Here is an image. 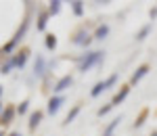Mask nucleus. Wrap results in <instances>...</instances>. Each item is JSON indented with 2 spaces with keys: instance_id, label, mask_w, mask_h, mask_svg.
<instances>
[{
  "instance_id": "423d86ee",
  "label": "nucleus",
  "mask_w": 157,
  "mask_h": 136,
  "mask_svg": "<svg viewBox=\"0 0 157 136\" xmlns=\"http://www.w3.org/2000/svg\"><path fill=\"white\" fill-rule=\"evenodd\" d=\"M63 103H65L63 96H52V99L48 100V113H50V115H55V113L61 109V105H63Z\"/></svg>"
},
{
  "instance_id": "f03ea898",
  "label": "nucleus",
  "mask_w": 157,
  "mask_h": 136,
  "mask_svg": "<svg viewBox=\"0 0 157 136\" xmlns=\"http://www.w3.org/2000/svg\"><path fill=\"white\" fill-rule=\"evenodd\" d=\"M73 44H78V46H88L90 42H92V36L86 32V29H80V32H75V36L71 40Z\"/></svg>"
},
{
  "instance_id": "a211bd4d",
  "label": "nucleus",
  "mask_w": 157,
  "mask_h": 136,
  "mask_svg": "<svg viewBox=\"0 0 157 136\" xmlns=\"http://www.w3.org/2000/svg\"><path fill=\"white\" fill-rule=\"evenodd\" d=\"M120 122H121V117H115V119H113V122H111V124L107 126V130H105V134H113V130L117 128V124H120Z\"/></svg>"
},
{
  "instance_id": "b1692460",
  "label": "nucleus",
  "mask_w": 157,
  "mask_h": 136,
  "mask_svg": "<svg viewBox=\"0 0 157 136\" xmlns=\"http://www.w3.org/2000/svg\"><path fill=\"white\" fill-rule=\"evenodd\" d=\"M27 107H29V100H23V103L19 105V109H17V111H19V115H23V113L27 111Z\"/></svg>"
},
{
  "instance_id": "2eb2a0df",
  "label": "nucleus",
  "mask_w": 157,
  "mask_h": 136,
  "mask_svg": "<svg viewBox=\"0 0 157 136\" xmlns=\"http://www.w3.org/2000/svg\"><path fill=\"white\" fill-rule=\"evenodd\" d=\"M149 32H151V25H145V27L136 34V40H138V42H140V40H145V38L149 36Z\"/></svg>"
},
{
  "instance_id": "bb28decb",
  "label": "nucleus",
  "mask_w": 157,
  "mask_h": 136,
  "mask_svg": "<svg viewBox=\"0 0 157 136\" xmlns=\"http://www.w3.org/2000/svg\"><path fill=\"white\" fill-rule=\"evenodd\" d=\"M0 94H2V86H0Z\"/></svg>"
},
{
  "instance_id": "6ab92c4d",
  "label": "nucleus",
  "mask_w": 157,
  "mask_h": 136,
  "mask_svg": "<svg viewBox=\"0 0 157 136\" xmlns=\"http://www.w3.org/2000/svg\"><path fill=\"white\" fill-rule=\"evenodd\" d=\"M101 92H105V86H103V82H98L97 86H94L92 90H90V94H92V96H98Z\"/></svg>"
},
{
  "instance_id": "f3484780",
  "label": "nucleus",
  "mask_w": 157,
  "mask_h": 136,
  "mask_svg": "<svg viewBox=\"0 0 157 136\" xmlns=\"http://www.w3.org/2000/svg\"><path fill=\"white\" fill-rule=\"evenodd\" d=\"M71 9H73V13L78 15V17H82V13H84V6H82V2H71Z\"/></svg>"
},
{
  "instance_id": "9b49d317",
  "label": "nucleus",
  "mask_w": 157,
  "mask_h": 136,
  "mask_svg": "<svg viewBox=\"0 0 157 136\" xmlns=\"http://www.w3.org/2000/svg\"><path fill=\"white\" fill-rule=\"evenodd\" d=\"M107 34H109V25H98L97 27V32H94V40H105L107 38Z\"/></svg>"
},
{
  "instance_id": "dca6fc26",
  "label": "nucleus",
  "mask_w": 157,
  "mask_h": 136,
  "mask_svg": "<svg viewBox=\"0 0 157 136\" xmlns=\"http://www.w3.org/2000/svg\"><path fill=\"white\" fill-rule=\"evenodd\" d=\"M46 19H48V15H46V13H40V17H38V29H40V32L46 27Z\"/></svg>"
},
{
  "instance_id": "412c9836",
  "label": "nucleus",
  "mask_w": 157,
  "mask_h": 136,
  "mask_svg": "<svg viewBox=\"0 0 157 136\" xmlns=\"http://www.w3.org/2000/svg\"><path fill=\"white\" fill-rule=\"evenodd\" d=\"M115 82H117V75L113 74V75H111V77H107V80H105V82H103V86H105V90H107L109 86H113V84H115Z\"/></svg>"
},
{
  "instance_id": "9d476101",
  "label": "nucleus",
  "mask_w": 157,
  "mask_h": 136,
  "mask_svg": "<svg viewBox=\"0 0 157 136\" xmlns=\"http://www.w3.org/2000/svg\"><path fill=\"white\" fill-rule=\"evenodd\" d=\"M40 119H42V111H34L29 115V130H36L38 124H40Z\"/></svg>"
},
{
  "instance_id": "aec40b11",
  "label": "nucleus",
  "mask_w": 157,
  "mask_h": 136,
  "mask_svg": "<svg viewBox=\"0 0 157 136\" xmlns=\"http://www.w3.org/2000/svg\"><path fill=\"white\" fill-rule=\"evenodd\" d=\"M147 115H149V111H147V109H145V111L140 113V117H138V119H136V122H134V128H140V126L145 124V119H147Z\"/></svg>"
},
{
  "instance_id": "f257e3e1",
  "label": "nucleus",
  "mask_w": 157,
  "mask_h": 136,
  "mask_svg": "<svg viewBox=\"0 0 157 136\" xmlns=\"http://www.w3.org/2000/svg\"><path fill=\"white\" fill-rule=\"evenodd\" d=\"M103 63V52H88L80 61V71H88L92 65H101Z\"/></svg>"
},
{
  "instance_id": "f8f14e48",
  "label": "nucleus",
  "mask_w": 157,
  "mask_h": 136,
  "mask_svg": "<svg viewBox=\"0 0 157 136\" xmlns=\"http://www.w3.org/2000/svg\"><path fill=\"white\" fill-rule=\"evenodd\" d=\"M78 113H80V105H75V107H73L71 111L67 113V117H65V122H63V126H67V124H71L73 119H75V117H78Z\"/></svg>"
},
{
  "instance_id": "c85d7f7f",
  "label": "nucleus",
  "mask_w": 157,
  "mask_h": 136,
  "mask_svg": "<svg viewBox=\"0 0 157 136\" xmlns=\"http://www.w3.org/2000/svg\"><path fill=\"white\" fill-rule=\"evenodd\" d=\"M0 109H2V103H0Z\"/></svg>"
},
{
  "instance_id": "cd10ccee",
  "label": "nucleus",
  "mask_w": 157,
  "mask_h": 136,
  "mask_svg": "<svg viewBox=\"0 0 157 136\" xmlns=\"http://www.w3.org/2000/svg\"><path fill=\"white\" fill-rule=\"evenodd\" d=\"M105 136H113V134H105Z\"/></svg>"
},
{
  "instance_id": "c756f323",
  "label": "nucleus",
  "mask_w": 157,
  "mask_h": 136,
  "mask_svg": "<svg viewBox=\"0 0 157 136\" xmlns=\"http://www.w3.org/2000/svg\"><path fill=\"white\" fill-rule=\"evenodd\" d=\"M0 136H4V134H2V132H0Z\"/></svg>"
},
{
  "instance_id": "6e6552de",
  "label": "nucleus",
  "mask_w": 157,
  "mask_h": 136,
  "mask_svg": "<svg viewBox=\"0 0 157 136\" xmlns=\"http://www.w3.org/2000/svg\"><path fill=\"white\" fill-rule=\"evenodd\" d=\"M34 74L36 75H44L46 74V61H44V57H36V63H34Z\"/></svg>"
},
{
  "instance_id": "4468645a",
  "label": "nucleus",
  "mask_w": 157,
  "mask_h": 136,
  "mask_svg": "<svg viewBox=\"0 0 157 136\" xmlns=\"http://www.w3.org/2000/svg\"><path fill=\"white\" fill-rule=\"evenodd\" d=\"M61 4H63L61 0H52V2H50V9H48V13H50V15H57V13L61 11Z\"/></svg>"
},
{
  "instance_id": "4be33fe9",
  "label": "nucleus",
  "mask_w": 157,
  "mask_h": 136,
  "mask_svg": "<svg viewBox=\"0 0 157 136\" xmlns=\"http://www.w3.org/2000/svg\"><path fill=\"white\" fill-rule=\"evenodd\" d=\"M11 67H15V65H13V59H11V61H6L2 67H0V74H9V71H11Z\"/></svg>"
},
{
  "instance_id": "ddd939ff",
  "label": "nucleus",
  "mask_w": 157,
  "mask_h": 136,
  "mask_svg": "<svg viewBox=\"0 0 157 136\" xmlns=\"http://www.w3.org/2000/svg\"><path fill=\"white\" fill-rule=\"evenodd\" d=\"M55 46H57V36H55V34H48V36H46V48L55 50Z\"/></svg>"
},
{
  "instance_id": "1a4fd4ad",
  "label": "nucleus",
  "mask_w": 157,
  "mask_h": 136,
  "mask_svg": "<svg viewBox=\"0 0 157 136\" xmlns=\"http://www.w3.org/2000/svg\"><path fill=\"white\" fill-rule=\"evenodd\" d=\"M128 92H130V86H121V90L117 92V94H115V96H113V100H111V105H113V107H115V105H120L121 100H124L126 96H128Z\"/></svg>"
},
{
  "instance_id": "0eeeda50",
  "label": "nucleus",
  "mask_w": 157,
  "mask_h": 136,
  "mask_svg": "<svg viewBox=\"0 0 157 136\" xmlns=\"http://www.w3.org/2000/svg\"><path fill=\"white\" fill-rule=\"evenodd\" d=\"M71 82H73L71 75H63L59 82H57V86H55V92H63V90H67V88L71 86Z\"/></svg>"
},
{
  "instance_id": "393cba45",
  "label": "nucleus",
  "mask_w": 157,
  "mask_h": 136,
  "mask_svg": "<svg viewBox=\"0 0 157 136\" xmlns=\"http://www.w3.org/2000/svg\"><path fill=\"white\" fill-rule=\"evenodd\" d=\"M9 136H21V134H19V132H13V134H9Z\"/></svg>"
},
{
  "instance_id": "39448f33",
  "label": "nucleus",
  "mask_w": 157,
  "mask_h": 136,
  "mask_svg": "<svg viewBox=\"0 0 157 136\" xmlns=\"http://www.w3.org/2000/svg\"><path fill=\"white\" fill-rule=\"evenodd\" d=\"M13 115H15V109H13V105L4 107V111L0 113V126H9V124L13 122Z\"/></svg>"
},
{
  "instance_id": "5701e85b",
  "label": "nucleus",
  "mask_w": 157,
  "mask_h": 136,
  "mask_svg": "<svg viewBox=\"0 0 157 136\" xmlns=\"http://www.w3.org/2000/svg\"><path fill=\"white\" fill-rule=\"evenodd\" d=\"M111 109H113V105H111V103H109V105H105V107H101V109H98V117H103V115H107V113L111 111Z\"/></svg>"
},
{
  "instance_id": "7ed1b4c3",
  "label": "nucleus",
  "mask_w": 157,
  "mask_h": 136,
  "mask_svg": "<svg viewBox=\"0 0 157 136\" xmlns=\"http://www.w3.org/2000/svg\"><path fill=\"white\" fill-rule=\"evenodd\" d=\"M27 57H29V48H21L15 57H13V65L21 69V67L25 65V61H27Z\"/></svg>"
},
{
  "instance_id": "20e7f679",
  "label": "nucleus",
  "mask_w": 157,
  "mask_h": 136,
  "mask_svg": "<svg viewBox=\"0 0 157 136\" xmlns=\"http://www.w3.org/2000/svg\"><path fill=\"white\" fill-rule=\"evenodd\" d=\"M149 69H151L149 65H140V67H138V69L132 74V77H130V84H138V82H140V80H143L147 74H149Z\"/></svg>"
},
{
  "instance_id": "a878e982",
  "label": "nucleus",
  "mask_w": 157,
  "mask_h": 136,
  "mask_svg": "<svg viewBox=\"0 0 157 136\" xmlns=\"http://www.w3.org/2000/svg\"><path fill=\"white\" fill-rule=\"evenodd\" d=\"M151 136H157V130H155V132H153V134H151Z\"/></svg>"
}]
</instances>
